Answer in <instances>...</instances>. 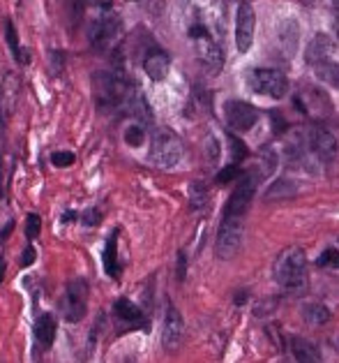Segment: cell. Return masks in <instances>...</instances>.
Returning <instances> with one entry per match:
<instances>
[{
    "instance_id": "9c48e42d",
    "label": "cell",
    "mask_w": 339,
    "mask_h": 363,
    "mask_svg": "<svg viewBox=\"0 0 339 363\" xmlns=\"http://www.w3.org/2000/svg\"><path fill=\"white\" fill-rule=\"evenodd\" d=\"M180 157H183V141L168 130L155 132L153 146H150V162L157 164L159 169H173L180 162Z\"/></svg>"
},
{
    "instance_id": "52a82bcc",
    "label": "cell",
    "mask_w": 339,
    "mask_h": 363,
    "mask_svg": "<svg viewBox=\"0 0 339 363\" xmlns=\"http://www.w3.org/2000/svg\"><path fill=\"white\" fill-rule=\"evenodd\" d=\"M88 313V282L84 278H74L67 282L65 294L58 301V315L69 324L81 322Z\"/></svg>"
},
{
    "instance_id": "7a4b0ae2",
    "label": "cell",
    "mask_w": 339,
    "mask_h": 363,
    "mask_svg": "<svg viewBox=\"0 0 339 363\" xmlns=\"http://www.w3.org/2000/svg\"><path fill=\"white\" fill-rule=\"evenodd\" d=\"M275 282L282 291L291 296H305L309 289V273H307V257L302 247H289L275 262Z\"/></svg>"
},
{
    "instance_id": "5bb4252c",
    "label": "cell",
    "mask_w": 339,
    "mask_h": 363,
    "mask_svg": "<svg viewBox=\"0 0 339 363\" xmlns=\"http://www.w3.org/2000/svg\"><path fill=\"white\" fill-rule=\"evenodd\" d=\"M254 28H256V14L252 3H240L236 14V47L240 54H247L254 44Z\"/></svg>"
},
{
    "instance_id": "603a6c76",
    "label": "cell",
    "mask_w": 339,
    "mask_h": 363,
    "mask_svg": "<svg viewBox=\"0 0 339 363\" xmlns=\"http://www.w3.org/2000/svg\"><path fill=\"white\" fill-rule=\"evenodd\" d=\"M122 139H125V144L132 146V148L144 146V141H146V125H141V123L134 121L130 128H125Z\"/></svg>"
},
{
    "instance_id": "2e32d148",
    "label": "cell",
    "mask_w": 339,
    "mask_h": 363,
    "mask_svg": "<svg viewBox=\"0 0 339 363\" xmlns=\"http://www.w3.org/2000/svg\"><path fill=\"white\" fill-rule=\"evenodd\" d=\"M185 335V322L183 315L178 313V308L168 301L166 303V315H164V326H162V345L164 352H176L178 345L183 342Z\"/></svg>"
},
{
    "instance_id": "30bf717a",
    "label": "cell",
    "mask_w": 339,
    "mask_h": 363,
    "mask_svg": "<svg viewBox=\"0 0 339 363\" xmlns=\"http://www.w3.org/2000/svg\"><path fill=\"white\" fill-rule=\"evenodd\" d=\"M245 238V227L240 218H222L219 232H217V241H215V255L219 259H231L243 245Z\"/></svg>"
},
{
    "instance_id": "4fadbf2b",
    "label": "cell",
    "mask_w": 339,
    "mask_h": 363,
    "mask_svg": "<svg viewBox=\"0 0 339 363\" xmlns=\"http://www.w3.org/2000/svg\"><path fill=\"white\" fill-rule=\"evenodd\" d=\"M258 109L254 107L252 102L245 100H226L224 102V118L226 125L231 128V132H249L258 121Z\"/></svg>"
},
{
    "instance_id": "6da1fadb",
    "label": "cell",
    "mask_w": 339,
    "mask_h": 363,
    "mask_svg": "<svg viewBox=\"0 0 339 363\" xmlns=\"http://www.w3.org/2000/svg\"><path fill=\"white\" fill-rule=\"evenodd\" d=\"M115 69H102L93 74V93H95V107L102 113H113L115 118L130 116L134 97L139 95L137 84L132 82L122 67L120 49L113 51Z\"/></svg>"
},
{
    "instance_id": "d6a6232c",
    "label": "cell",
    "mask_w": 339,
    "mask_h": 363,
    "mask_svg": "<svg viewBox=\"0 0 339 363\" xmlns=\"http://www.w3.org/2000/svg\"><path fill=\"white\" fill-rule=\"evenodd\" d=\"M187 276V252L180 250L178 252V282H183Z\"/></svg>"
},
{
    "instance_id": "484cf974",
    "label": "cell",
    "mask_w": 339,
    "mask_h": 363,
    "mask_svg": "<svg viewBox=\"0 0 339 363\" xmlns=\"http://www.w3.org/2000/svg\"><path fill=\"white\" fill-rule=\"evenodd\" d=\"M243 174H245V172L240 169V164H226L224 169H222V172H217V176H215V183H217L219 188H222V185H229V183L238 181V179H240V176H243Z\"/></svg>"
},
{
    "instance_id": "d6986e66",
    "label": "cell",
    "mask_w": 339,
    "mask_h": 363,
    "mask_svg": "<svg viewBox=\"0 0 339 363\" xmlns=\"http://www.w3.org/2000/svg\"><path fill=\"white\" fill-rule=\"evenodd\" d=\"M289 345H291V352H293V357H296V361H300V363H318L321 361V352L311 340L293 335Z\"/></svg>"
},
{
    "instance_id": "9a60e30c",
    "label": "cell",
    "mask_w": 339,
    "mask_h": 363,
    "mask_svg": "<svg viewBox=\"0 0 339 363\" xmlns=\"http://www.w3.org/2000/svg\"><path fill=\"white\" fill-rule=\"evenodd\" d=\"M144 72L150 77V82H164L168 74V67H171V56L166 54L162 47H157L155 42H150L144 49Z\"/></svg>"
},
{
    "instance_id": "d590c367",
    "label": "cell",
    "mask_w": 339,
    "mask_h": 363,
    "mask_svg": "<svg viewBox=\"0 0 339 363\" xmlns=\"http://www.w3.org/2000/svg\"><path fill=\"white\" fill-rule=\"evenodd\" d=\"M12 232H14V220H7V227H3V234H0L3 236V243L12 236Z\"/></svg>"
},
{
    "instance_id": "e575fe53",
    "label": "cell",
    "mask_w": 339,
    "mask_h": 363,
    "mask_svg": "<svg viewBox=\"0 0 339 363\" xmlns=\"http://www.w3.org/2000/svg\"><path fill=\"white\" fill-rule=\"evenodd\" d=\"M247 301H249V291H247V289L236 291V298H234V303H236V306H245Z\"/></svg>"
},
{
    "instance_id": "83f0119b",
    "label": "cell",
    "mask_w": 339,
    "mask_h": 363,
    "mask_svg": "<svg viewBox=\"0 0 339 363\" xmlns=\"http://www.w3.org/2000/svg\"><path fill=\"white\" fill-rule=\"evenodd\" d=\"M40 232H42V218L38 213H28V218H25V238L33 243L40 236Z\"/></svg>"
},
{
    "instance_id": "f546056e",
    "label": "cell",
    "mask_w": 339,
    "mask_h": 363,
    "mask_svg": "<svg viewBox=\"0 0 339 363\" xmlns=\"http://www.w3.org/2000/svg\"><path fill=\"white\" fill-rule=\"evenodd\" d=\"M35 259H38V250H35L33 243L28 241V245H25L23 250H21L19 267H21V269H28V267H33V264H35Z\"/></svg>"
},
{
    "instance_id": "ac0fdd59",
    "label": "cell",
    "mask_w": 339,
    "mask_h": 363,
    "mask_svg": "<svg viewBox=\"0 0 339 363\" xmlns=\"http://www.w3.org/2000/svg\"><path fill=\"white\" fill-rule=\"evenodd\" d=\"M118 236H120V232L118 229H113V232L109 234V238H106L104 250H102L104 273L111 280H120V276H122V264H120V257H118Z\"/></svg>"
},
{
    "instance_id": "ffe728a7",
    "label": "cell",
    "mask_w": 339,
    "mask_h": 363,
    "mask_svg": "<svg viewBox=\"0 0 339 363\" xmlns=\"http://www.w3.org/2000/svg\"><path fill=\"white\" fill-rule=\"evenodd\" d=\"M3 28H5V40H7V47H10V54L14 56L16 65H28V56H25V51H21L19 47V35H16V28L12 19H5L3 21Z\"/></svg>"
},
{
    "instance_id": "8992f818",
    "label": "cell",
    "mask_w": 339,
    "mask_h": 363,
    "mask_svg": "<svg viewBox=\"0 0 339 363\" xmlns=\"http://www.w3.org/2000/svg\"><path fill=\"white\" fill-rule=\"evenodd\" d=\"M247 86L249 91L263 97H272V100H282L289 93V79L280 69L270 67H252L247 72Z\"/></svg>"
},
{
    "instance_id": "e0dca14e",
    "label": "cell",
    "mask_w": 339,
    "mask_h": 363,
    "mask_svg": "<svg viewBox=\"0 0 339 363\" xmlns=\"http://www.w3.org/2000/svg\"><path fill=\"white\" fill-rule=\"evenodd\" d=\"M56 331H58V320L53 313H42L38 315L33 326V338H35V347L38 352H49L53 340H56Z\"/></svg>"
},
{
    "instance_id": "277c9868",
    "label": "cell",
    "mask_w": 339,
    "mask_h": 363,
    "mask_svg": "<svg viewBox=\"0 0 339 363\" xmlns=\"http://www.w3.org/2000/svg\"><path fill=\"white\" fill-rule=\"evenodd\" d=\"M187 38L194 42L196 60H199L201 69L210 77H217L224 67V51H222L219 42L212 38L210 28L203 21H194L187 30Z\"/></svg>"
},
{
    "instance_id": "1f68e13d",
    "label": "cell",
    "mask_w": 339,
    "mask_h": 363,
    "mask_svg": "<svg viewBox=\"0 0 339 363\" xmlns=\"http://www.w3.org/2000/svg\"><path fill=\"white\" fill-rule=\"evenodd\" d=\"M270 118H272V128H275V135H284L287 132V121L284 116H280V111H270Z\"/></svg>"
},
{
    "instance_id": "7c38bea8",
    "label": "cell",
    "mask_w": 339,
    "mask_h": 363,
    "mask_svg": "<svg viewBox=\"0 0 339 363\" xmlns=\"http://www.w3.org/2000/svg\"><path fill=\"white\" fill-rule=\"evenodd\" d=\"M111 313H113V320L115 324H118V331L125 333V331H134V329H148L150 322H148V315L141 310L134 301L130 298H115L113 301V308H111Z\"/></svg>"
},
{
    "instance_id": "836d02e7",
    "label": "cell",
    "mask_w": 339,
    "mask_h": 363,
    "mask_svg": "<svg viewBox=\"0 0 339 363\" xmlns=\"http://www.w3.org/2000/svg\"><path fill=\"white\" fill-rule=\"evenodd\" d=\"M72 223H81V213H76V211H65V213L60 216V225H72Z\"/></svg>"
},
{
    "instance_id": "7402d4cb",
    "label": "cell",
    "mask_w": 339,
    "mask_h": 363,
    "mask_svg": "<svg viewBox=\"0 0 339 363\" xmlns=\"http://www.w3.org/2000/svg\"><path fill=\"white\" fill-rule=\"evenodd\" d=\"M302 317L311 324V326H321L330 320V310L323 306V303H309L302 310Z\"/></svg>"
},
{
    "instance_id": "4316f807",
    "label": "cell",
    "mask_w": 339,
    "mask_h": 363,
    "mask_svg": "<svg viewBox=\"0 0 339 363\" xmlns=\"http://www.w3.org/2000/svg\"><path fill=\"white\" fill-rule=\"evenodd\" d=\"M316 267L318 269H326V267L337 269L339 267V250H337V247H326V250L321 252V257L316 259Z\"/></svg>"
},
{
    "instance_id": "3957f363",
    "label": "cell",
    "mask_w": 339,
    "mask_h": 363,
    "mask_svg": "<svg viewBox=\"0 0 339 363\" xmlns=\"http://www.w3.org/2000/svg\"><path fill=\"white\" fill-rule=\"evenodd\" d=\"M307 65L314 69L318 79H323L330 86L339 88V65H337V44L326 33H316L305 51Z\"/></svg>"
},
{
    "instance_id": "d4e9b609",
    "label": "cell",
    "mask_w": 339,
    "mask_h": 363,
    "mask_svg": "<svg viewBox=\"0 0 339 363\" xmlns=\"http://www.w3.org/2000/svg\"><path fill=\"white\" fill-rule=\"evenodd\" d=\"M226 139H229V144H231V155H234V164L247 160L249 150L245 146V141L240 139V137H236V132H226Z\"/></svg>"
},
{
    "instance_id": "4dcf8cb0",
    "label": "cell",
    "mask_w": 339,
    "mask_h": 363,
    "mask_svg": "<svg viewBox=\"0 0 339 363\" xmlns=\"http://www.w3.org/2000/svg\"><path fill=\"white\" fill-rule=\"evenodd\" d=\"M102 223V213L97 208H88L81 213V225L84 227H97Z\"/></svg>"
},
{
    "instance_id": "ba28073f",
    "label": "cell",
    "mask_w": 339,
    "mask_h": 363,
    "mask_svg": "<svg viewBox=\"0 0 339 363\" xmlns=\"http://www.w3.org/2000/svg\"><path fill=\"white\" fill-rule=\"evenodd\" d=\"M300 141H302V150L305 155L314 157L321 162H333L337 155V139L335 135L323 125H314L307 132H300Z\"/></svg>"
},
{
    "instance_id": "8fae6325",
    "label": "cell",
    "mask_w": 339,
    "mask_h": 363,
    "mask_svg": "<svg viewBox=\"0 0 339 363\" xmlns=\"http://www.w3.org/2000/svg\"><path fill=\"white\" fill-rule=\"evenodd\" d=\"M254 192H256V176L247 172V174L240 176L234 192H231V197L226 201V208H224V216L243 220L245 213L249 211V206H252Z\"/></svg>"
},
{
    "instance_id": "5b68a950",
    "label": "cell",
    "mask_w": 339,
    "mask_h": 363,
    "mask_svg": "<svg viewBox=\"0 0 339 363\" xmlns=\"http://www.w3.org/2000/svg\"><path fill=\"white\" fill-rule=\"evenodd\" d=\"M122 21L118 14H106L95 19L88 28V42L91 47L97 51V54H113V51L120 49V42H122Z\"/></svg>"
},
{
    "instance_id": "44dd1931",
    "label": "cell",
    "mask_w": 339,
    "mask_h": 363,
    "mask_svg": "<svg viewBox=\"0 0 339 363\" xmlns=\"http://www.w3.org/2000/svg\"><path fill=\"white\" fill-rule=\"evenodd\" d=\"M187 197H190V208L192 211H201L208 206V185L203 181H194L190 183V190H187Z\"/></svg>"
},
{
    "instance_id": "cb8c5ba5",
    "label": "cell",
    "mask_w": 339,
    "mask_h": 363,
    "mask_svg": "<svg viewBox=\"0 0 339 363\" xmlns=\"http://www.w3.org/2000/svg\"><path fill=\"white\" fill-rule=\"evenodd\" d=\"M296 183H291V181H277V183H272V188L268 190L265 197L268 199H275V197H282V199H291V197H296Z\"/></svg>"
},
{
    "instance_id": "f1b7e54d",
    "label": "cell",
    "mask_w": 339,
    "mask_h": 363,
    "mask_svg": "<svg viewBox=\"0 0 339 363\" xmlns=\"http://www.w3.org/2000/svg\"><path fill=\"white\" fill-rule=\"evenodd\" d=\"M76 162V155L69 153V150H56V153L51 155V164L58 167V169H67V167H72Z\"/></svg>"
}]
</instances>
